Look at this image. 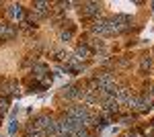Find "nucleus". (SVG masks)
Returning a JSON list of instances; mask_svg holds the SVG:
<instances>
[{"instance_id":"obj_1","label":"nucleus","mask_w":154,"mask_h":137,"mask_svg":"<svg viewBox=\"0 0 154 137\" xmlns=\"http://www.w3.org/2000/svg\"><path fill=\"white\" fill-rule=\"evenodd\" d=\"M19 92V82L14 80H0V94L2 96H11V94H17Z\"/></svg>"},{"instance_id":"obj_2","label":"nucleus","mask_w":154,"mask_h":137,"mask_svg":"<svg viewBox=\"0 0 154 137\" xmlns=\"http://www.w3.org/2000/svg\"><path fill=\"white\" fill-rule=\"evenodd\" d=\"M82 14L86 19H97L101 14V4H97V2H86V4H82Z\"/></svg>"},{"instance_id":"obj_3","label":"nucleus","mask_w":154,"mask_h":137,"mask_svg":"<svg viewBox=\"0 0 154 137\" xmlns=\"http://www.w3.org/2000/svg\"><path fill=\"white\" fill-rule=\"evenodd\" d=\"M17 35V31L12 29L11 25H0V41H8Z\"/></svg>"},{"instance_id":"obj_4","label":"nucleus","mask_w":154,"mask_h":137,"mask_svg":"<svg viewBox=\"0 0 154 137\" xmlns=\"http://www.w3.org/2000/svg\"><path fill=\"white\" fill-rule=\"evenodd\" d=\"M82 88H78V86H66L64 88V96H68V98H82Z\"/></svg>"},{"instance_id":"obj_5","label":"nucleus","mask_w":154,"mask_h":137,"mask_svg":"<svg viewBox=\"0 0 154 137\" xmlns=\"http://www.w3.org/2000/svg\"><path fill=\"white\" fill-rule=\"evenodd\" d=\"M49 8V2H35L33 4V14L35 16H45Z\"/></svg>"},{"instance_id":"obj_6","label":"nucleus","mask_w":154,"mask_h":137,"mask_svg":"<svg viewBox=\"0 0 154 137\" xmlns=\"http://www.w3.org/2000/svg\"><path fill=\"white\" fill-rule=\"evenodd\" d=\"M115 100H117V104L128 103V100H130V92H128V88H119V90L115 92Z\"/></svg>"},{"instance_id":"obj_7","label":"nucleus","mask_w":154,"mask_h":137,"mask_svg":"<svg viewBox=\"0 0 154 137\" xmlns=\"http://www.w3.org/2000/svg\"><path fill=\"white\" fill-rule=\"evenodd\" d=\"M88 55H91V49H88V45H80L78 49H76V57H74V59L82 61V59H86Z\"/></svg>"},{"instance_id":"obj_8","label":"nucleus","mask_w":154,"mask_h":137,"mask_svg":"<svg viewBox=\"0 0 154 137\" xmlns=\"http://www.w3.org/2000/svg\"><path fill=\"white\" fill-rule=\"evenodd\" d=\"M45 72H48V66H43V64H37V66H33V70H31V74H33L35 78H43Z\"/></svg>"},{"instance_id":"obj_9","label":"nucleus","mask_w":154,"mask_h":137,"mask_svg":"<svg viewBox=\"0 0 154 137\" xmlns=\"http://www.w3.org/2000/svg\"><path fill=\"white\" fill-rule=\"evenodd\" d=\"M6 14L11 16V19H23V10H21V6H11Z\"/></svg>"},{"instance_id":"obj_10","label":"nucleus","mask_w":154,"mask_h":137,"mask_svg":"<svg viewBox=\"0 0 154 137\" xmlns=\"http://www.w3.org/2000/svg\"><path fill=\"white\" fill-rule=\"evenodd\" d=\"M8 111V98L6 96H0V117Z\"/></svg>"},{"instance_id":"obj_11","label":"nucleus","mask_w":154,"mask_h":137,"mask_svg":"<svg viewBox=\"0 0 154 137\" xmlns=\"http://www.w3.org/2000/svg\"><path fill=\"white\" fill-rule=\"evenodd\" d=\"M146 68H150V57H144L142 59V70H146Z\"/></svg>"},{"instance_id":"obj_12","label":"nucleus","mask_w":154,"mask_h":137,"mask_svg":"<svg viewBox=\"0 0 154 137\" xmlns=\"http://www.w3.org/2000/svg\"><path fill=\"white\" fill-rule=\"evenodd\" d=\"M62 39H66V41L72 39V31H62Z\"/></svg>"},{"instance_id":"obj_13","label":"nucleus","mask_w":154,"mask_h":137,"mask_svg":"<svg viewBox=\"0 0 154 137\" xmlns=\"http://www.w3.org/2000/svg\"><path fill=\"white\" fill-rule=\"evenodd\" d=\"M17 129H19V125H17V121H12V123H11V129H8V131H11V133H14Z\"/></svg>"},{"instance_id":"obj_14","label":"nucleus","mask_w":154,"mask_h":137,"mask_svg":"<svg viewBox=\"0 0 154 137\" xmlns=\"http://www.w3.org/2000/svg\"><path fill=\"white\" fill-rule=\"evenodd\" d=\"M123 137H138V133H125Z\"/></svg>"},{"instance_id":"obj_15","label":"nucleus","mask_w":154,"mask_h":137,"mask_svg":"<svg viewBox=\"0 0 154 137\" xmlns=\"http://www.w3.org/2000/svg\"><path fill=\"white\" fill-rule=\"evenodd\" d=\"M152 94H154V90H152Z\"/></svg>"},{"instance_id":"obj_16","label":"nucleus","mask_w":154,"mask_h":137,"mask_svg":"<svg viewBox=\"0 0 154 137\" xmlns=\"http://www.w3.org/2000/svg\"><path fill=\"white\" fill-rule=\"evenodd\" d=\"M0 119H2V117H0Z\"/></svg>"},{"instance_id":"obj_17","label":"nucleus","mask_w":154,"mask_h":137,"mask_svg":"<svg viewBox=\"0 0 154 137\" xmlns=\"http://www.w3.org/2000/svg\"><path fill=\"white\" fill-rule=\"evenodd\" d=\"M0 137H2V135H0Z\"/></svg>"}]
</instances>
